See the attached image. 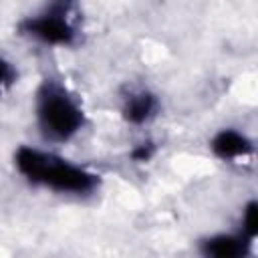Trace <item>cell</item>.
I'll return each instance as SVG.
<instances>
[{
	"label": "cell",
	"mask_w": 258,
	"mask_h": 258,
	"mask_svg": "<svg viewBox=\"0 0 258 258\" xmlns=\"http://www.w3.org/2000/svg\"><path fill=\"white\" fill-rule=\"evenodd\" d=\"M14 79H16V73L10 67V62L4 60V58H0V95H2V91L6 87H10L14 83Z\"/></svg>",
	"instance_id": "ba28073f"
},
{
	"label": "cell",
	"mask_w": 258,
	"mask_h": 258,
	"mask_svg": "<svg viewBox=\"0 0 258 258\" xmlns=\"http://www.w3.org/2000/svg\"><path fill=\"white\" fill-rule=\"evenodd\" d=\"M36 115L42 133L58 141L69 139L83 125L81 107L69 97V93L60 85L52 81H46L38 91Z\"/></svg>",
	"instance_id": "7a4b0ae2"
},
{
	"label": "cell",
	"mask_w": 258,
	"mask_h": 258,
	"mask_svg": "<svg viewBox=\"0 0 258 258\" xmlns=\"http://www.w3.org/2000/svg\"><path fill=\"white\" fill-rule=\"evenodd\" d=\"M18 171L32 183L69 194H89L97 187L99 177L87 169L69 163L52 153H42L32 147H20L14 155Z\"/></svg>",
	"instance_id": "6da1fadb"
},
{
	"label": "cell",
	"mask_w": 258,
	"mask_h": 258,
	"mask_svg": "<svg viewBox=\"0 0 258 258\" xmlns=\"http://www.w3.org/2000/svg\"><path fill=\"white\" fill-rule=\"evenodd\" d=\"M73 0H54L46 12L20 22V32L30 34L48 44H71L75 30L69 22V10Z\"/></svg>",
	"instance_id": "3957f363"
},
{
	"label": "cell",
	"mask_w": 258,
	"mask_h": 258,
	"mask_svg": "<svg viewBox=\"0 0 258 258\" xmlns=\"http://www.w3.org/2000/svg\"><path fill=\"white\" fill-rule=\"evenodd\" d=\"M155 109H157V101L151 93L147 91H139V93H131L127 99H125V105H123V117L129 121V123H145L147 119H151L155 115Z\"/></svg>",
	"instance_id": "8992f818"
},
{
	"label": "cell",
	"mask_w": 258,
	"mask_h": 258,
	"mask_svg": "<svg viewBox=\"0 0 258 258\" xmlns=\"http://www.w3.org/2000/svg\"><path fill=\"white\" fill-rule=\"evenodd\" d=\"M244 234L252 240L258 234V204L250 202L244 212Z\"/></svg>",
	"instance_id": "52a82bcc"
},
{
	"label": "cell",
	"mask_w": 258,
	"mask_h": 258,
	"mask_svg": "<svg viewBox=\"0 0 258 258\" xmlns=\"http://www.w3.org/2000/svg\"><path fill=\"white\" fill-rule=\"evenodd\" d=\"M250 248V238L244 236H216L204 242L202 252L212 258H236L244 256Z\"/></svg>",
	"instance_id": "277c9868"
},
{
	"label": "cell",
	"mask_w": 258,
	"mask_h": 258,
	"mask_svg": "<svg viewBox=\"0 0 258 258\" xmlns=\"http://www.w3.org/2000/svg\"><path fill=\"white\" fill-rule=\"evenodd\" d=\"M153 151H155L153 143H141L139 147H135V149H133L131 157H133L135 161H147V159L153 155Z\"/></svg>",
	"instance_id": "9c48e42d"
},
{
	"label": "cell",
	"mask_w": 258,
	"mask_h": 258,
	"mask_svg": "<svg viewBox=\"0 0 258 258\" xmlns=\"http://www.w3.org/2000/svg\"><path fill=\"white\" fill-rule=\"evenodd\" d=\"M212 151L220 157V159H234V157H240V155H248L252 151V145L250 141L240 135L238 131L234 129H224L220 131L214 141H212Z\"/></svg>",
	"instance_id": "5b68a950"
}]
</instances>
